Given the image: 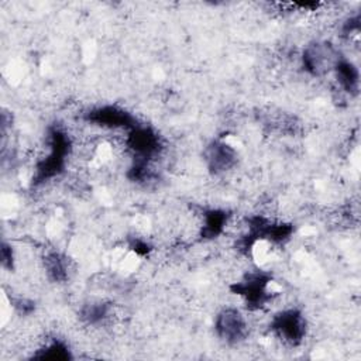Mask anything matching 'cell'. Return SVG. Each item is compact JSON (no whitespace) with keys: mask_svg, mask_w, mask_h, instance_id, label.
Listing matches in <instances>:
<instances>
[{"mask_svg":"<svg viewBox=\"0 0 361 361\" xmlns=\"http://www.w3.org/2000/svg\"><path fill=\"white\" fill-rule=\"evenodd\" d=\"M110 314V305L106 302H92L86 303L79 313V317L83 323L89 326H96L104 322Z\"/></svg>","mask_w":361,"mask_h":361,"instance_id":"obj_13","label":"cell"},{"mask_svg":"<svg viewBox=\"0 0 361 361\" xmlns=\"http://www.w3.org/2000/svg\"><path fill=\"white\" fill-rule=\"evenodd\" d=\"M32 358L37 360H51V361H66L72 360V354L69 347L58 338H54L49 343H45L41 348L37 350L35 354H32Z\"/></svg>","mask_w":361,"mask_h":361,"instance_id":"obj_12","label":"cell"},{"mask_svg":"<svg viewBox=\"0 0 361 361\" xmlns=\"http://www.w3.org/2000/svg\"><path fill=\"white\" fill-rule=\"evenodd\" d=\"M85 120L93 126L107 130L128 131L135 124H138L135 117L130 111L113 104H104L90 109L87 113H85Z\"/></svg>","mask_w":361,"mask_h":361,"instance_id":"obj_7","label":"cell"},{"mask_svg":"<svg viewBox=\"0 0 361 361\" xmlns=\"http://www.w3.org/2000/svg\"><path fill=\"white\" fill-rule=\"evenodd\" d=\"M336 75V80L338 83V87L348 93L350 96H357L360 89V72L358 68L347 61L344 56L340 58V61L336 63L333 69Z\"/></svg>","mask_w":361,"mask_h":361,"instance_id":"obj_9","label":"cell"},{"mask_svg":"<svg viewBox=\"0 0 361 361\" xmlns=\"http://www.w3.org/2000/svg\"><path fill=\"white\" fill-rule=\"evenodd\" d=\"M0 258H1V267L6 269H13L14 265V254H13V247L3 241L1 250H0Z\"/></svg>","mask_w":361,"mask_h":361,"instance_id":"obj_14","label":"cell"},{"mask_svg":"<svg viewBox=\"0 0 361 361\" xmlns=\"http://www.w3.org/2000/svg\"><path fill=\"white\" fill-rule=\"evenodd\" d=\"M71 151V137L62 128L51 127L48 131V152L35 164L32 185H41L61 175L65 169Z\"/></svg>","mask_w":361,"mask_h":361,"instance_id":"obj_1","label":"cell"},{"mask_svg":"<svg viewBox=\"0 0 361 361\" xmlns=\"http://www.w3.org/2000/svg\"><path fill=\"white\" fill-rule=\"evenodd\" d=\"M230 214L221 209H207L202 213L200 235L204 240H213L219 237L228 224Z\"/></svg>","mask_w":361,"mask_h":361,"instance_id":"obj_10","label":"cell"},{"mask_svg":"<svg viewBox=\"0 0 361 361\" xmlns=\"http://www.w3.org/2000/svg\"><path fill=\"white\" fill-rule=\"evenodd\" d=\"M126 145L133 154V161L152 162L162 151V140L151 127L135 124L127 131Z\"/></svg>","mask_w":361,"mask_h":361,"instance_id":"obj_4","label":"cell"},{"mask_svg":"<svg viewBox=\"0 0 361 361\" xmlns=\"http://www.w3.org/2000/svg\"><path fill=\"white\" fill-rule=\"evenodd\" d=\"M271 276L262 271L248 272L240 282L231 286V290L241 296L248 310H259L272 299L269 289Z\"/></svg>","mask_w":361,"mask_h":361,"instance_id":"obj_2","label":"cell"},{"mask_svg":"<svg viewBox=\"0 0 361 361\" xmlns=\"http://www.w3.org/2000/svg\"><path fill=\"white\" fill-rule=\"evenodd\" d=\"M341 55L333 44L327 41H316L309 44L300 56L302 68L312 76H322L334 69Z\"/></svg>","mask_w":361,"mask_h":361,"instance_id":"obj_5","label":"cell"},{"mask_svg":"<svg viewBox=\"0 0 361 361\" xmlns=\"http://www.w3.org/2000/svg\"><path fill=\"white\" fill-rule=\"evenodd\" d=\"M306 319L298 309H285L276 313L271 323L269 330L286 345H299L306 336Z\"/></svg>","mask_w":361,"mask_h":361,"instance_id":"obj_3","label":"cell"},{"mask_svg":"<svg viewBox=\"0 0 361 361\" xmlns=\"http://www.w3.org/2000/svg\"><path fill=\"white\" fill-rule=\"evenodd\" d=\"M237 158L238 155L234 147L223 140L212 141L204 151L207 168L214 175H221L233 169L237 164Z\"/></svg>","mask_w":361,"mask_h":361,"instance_id":"obj_8","label":"cell"},{"mask_svg":"<svg viewBox=\"0 0 361 361\" xmlns=\"http://www.w3.org/2000/svg\"><path fill=\"white\" fill-rule=\"evenodd\" d=\"M214 330L219 338L227 344H238L248 336V323L235 307L221 309L214 319Z\"/></svg>","mask_w":361,"mask_h":361,"instance_id":"obj_6","label":"cell"},{"mask_svg":"<svg viewBox=\"0 0 361 361\" xmlns=\"http://www.w3.org/2000/svg\"><path fill=\"white\" fill-rule=\"evenodd\" d=\"M44 268L48 278L54 282H65L69 276L68 258L58 251H51L44 257Z\"/></svg>","mask_w":361,"mask_h":361,"instance_id":"obj_11","label":"cell"}]
</instances>
